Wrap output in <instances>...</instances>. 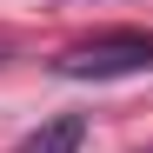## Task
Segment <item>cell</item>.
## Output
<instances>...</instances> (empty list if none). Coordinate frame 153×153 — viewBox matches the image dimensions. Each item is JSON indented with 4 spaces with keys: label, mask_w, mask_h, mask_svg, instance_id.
Here are the masks:
<instances>
[{
    "label": "cell",
    "mask_w": 153,
    "mask_h": 153,
    "mask_svg": "<svg viewBox=\"0 0 153 153\" xmlns=\"http://www.w3.org/2000/svg\"><path fill=\"white\" fill-rule=\"evenodd\" d=\"M146 153H153V146H146Z\"/></svg>",
    "instance_id": "277c9868"
},
{
    "label": "cell",
    "mask_w": 153,
    "mask_h": 153,
    "mask_svg": "<svg viewBox=\"0 0 153 153\" xmlns=\"http://www.w3.org/2000/svg\"><path fill=\"white\" fill-rule=\"evenodd\" d=\"M80 146H87V120L80 113H53V120H40L13 153H80Z\"/></svg>",
    "instance_id": "7a4b0ae2"
},
{
    "label": "cell",
    "mask_w": 153,
    "mask_h": 153,
    "mask_svg": "<svg viewBox=\"0 0 153 153\" xmlns=\"http://www.w3.org/2000/svg\"><path fill=\"white\" fill-rule=\"evenodd\" d=\"M60 80H126V73H153V33L146 27H113L53 60Z\"/></svg>",
    "instance_id": "6da1fadb"
},
{
    "label": "cell",
    "mask_w": 153,
    "mask_h": 153,
    "mask_svg": "<svg viewBox=\"0 0 153 153\" xmlns=\"http://www.w3.org/2000/svg\"><path fill=\"white\" fill-rule=\"evenodd\" d=\"M0 60H7V53H0Z\"/></svg>",
    "instance_id": "3957f363"
}]
</instances>
